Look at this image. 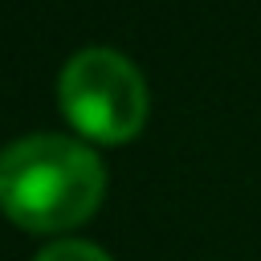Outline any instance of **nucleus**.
<instances>
[{
    "label": "nucleus",
    "instance_id": "obj_2",
    "mask_svg": "<svg viewBox=\"0 0 261 261\" xmlns=\"http://www.w3.org/2000/svg\"><path fill=\"white\" fill-rule=\"evenodd\" d=\"M61 114L94 143H126L147 122V86L114 49H82L57 77Z\"/></svg>",
    "mask_w": 261,
    "mask_h": 261
},
{
    "label": "nucleus",
    "instance_id": "obj_1",
    "mask_svg": "<svg viewBox=\"0 0 261 261\" xmlns=\"http://www.w3.org/2000/svg\"><path fill=\"white\" fill-rule=\"evenodd\" d=\"M98 155L65 135H29L0 151V208L29 232H61L102 204Z\"/></svg>",
    "mask_w": 261,
    "mask_h": 261
},
{
    "label": "nucleus",
    "instance_id": "obj_3",
    "mask_svg": "<svg viewBox=\"0 0 261 261\" xmlns=\"http://www.w3.org/2000/svg\"><path fill=\"white\" fill-rule=\"evenodd\" d=\"M37 261H110V257L90 241H57V245L41 249Z\"/></svg>",
    "mask_w": 261,
    "mask_h": 261
}]
</instances>
